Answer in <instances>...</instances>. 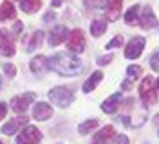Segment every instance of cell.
Instances as JSON below:
<instances>
[{
  "mask_svg": "<svg viewBox=\"0 0 159 144\" xmlns=\"http://www.w3.org/2000/svg\"><path fill=\"white\" fill-rule=\"evenodd\" d=\"M96 126H98V120L94 118H91V120H85L83 124H80V128H78V131L81 133V135H87V133H91V131H94L96 129Z\"/></svg>",
  "mask_w": 159,
  "mask_h": 144,
  "instance_id": "obj_22",
  "label": "cell"
},
{
  "mask_svg": "<svg viewBox=\"0 0 159 144\" xmlns=\"http://www.w3.org/2000/svg\"><path fill=\"white\" fill-rule=\"evenodd\" d=\"M28 120H26V116H20V118H15V120H9L4 128H2V133L4 135H13L15 131H17V128L19 126H22V124H26Z\"/></svg>",
  "mask_w": 159,
  "mask_h": 144,
  "instance_id": "obj_18",
  "label": "cell"
},
{
  "mask_svg": "<svg viewBox=\"0 0 159 144\" xmlns=\"http://www.w3.org/2000/svg\"><path fill=\"white\" fill-rule=\"evenodd\" d=\"M0 144H2V141H0Z\"/></svg>",
  "mask_w": 159,
  "mask_h": 144,
  "instance_id": "obj_38",
  "label": "cell"
},
{
  "mask_svg": "<svg viewBox=\"0 0 159 144\" xmlns=\"http://www.w3.org/2000/svg\"><path fill=\"white\" fill-rule=\"evenodd\" d=\"M139 26H141L143 30H150V28L156 26V15H154V11H152L150 6H146V7L143 9V15L139 17Z\"/></svg>",
  "mask_w": 159,
  "mask_h": 144,
  "instance_id": "obj_9",
  "label": "cell"
},
{
  "mask_svg": "<svg viewBox=\"0 0 159 144\" xmlns=\"http://www.w3.org/2000/svg\"><path fill=\"white\" fill-rule=\"evenodd\" d=\"M122 43H124V37H122V35H117L113 41H109V43H107V46H106V48H107V50H109V48H117V46H120Z\"/></svg>",
  "mask_w": 159,
  "mask_h": 144,
  "instance_id": "obj_25",
  "label": "cell"
},
{
  "mask_svg": "<svg viewBox=\"0 0 159 144\" xmlns=\"http://www.w3.org/2000/svg\"><path fill=\"white\" fill-rule=\"evenodd\" d=\"M6 113H7V106H6L4 102H0V120L6 118Z\"/></svg>",
  "mask_w": 159,
  "mask_h": 144,
  "instance_id": "obj_30",
  "label": "cell"
},
{
  "mask_svg": "<svg viewBox=\"0 0 159 144\" xmlns=\"http://www.w3.org/2000/svg\"><path fill=\"white\" fill-rule=\"evenodd\" d=\"M13 35L15 37H20V32H22V22H15V26H13Z\"/></svg>",
  "mask_w": 159,
  "mask_h": 144,
  "instance_id": "obj_29",
  "label": "cell"
},
{
  "mask_svg": "<svg viewBox=\"0 0 159 144\" xmlns=\"http://www.w3.org/2000/svg\"><path fill=\"white\" fill-rule=\"evenodd\" d=\"M34 100H35V94H34V92H26V94L15 96V98L11 100V109H13L15 113H24Z\"/></svg>",
  "mask_w": 159,
  "mask_h": 144,
  "instance_id": "obj_5",
  "label": "cell"
},
{
  "mask_svg": "<svg viewBox=\"0 0 159 144\" xmlns=\"http://www.w3.org/2000/svg\"><path fill=\"white\" fill-rule=\"evenodd\" d=\"M67 46L72 50V52H83L85 50V37H83V32L81 30H74L69 41H67Z\"/></svg>",
  "mask_w": 159,
  "mask_h": 144,
  "instance_id": "obj_8",
  "label": "cell"
},
{
  "mask_svg": "<svg viewBox=\"0 0 159 144\" xmlns=\"http://www.w3.org/2000/svg\"><path fill=\"white\" fill-rule=\"evenodd\" d=\"M52 19H54V13H52V11H48V13L44 15V20H52Z\"/></svg>",
  "mask_w": 159,
  "mask_h": 144,
  "instance_id": "obj_32",
  "label": "cell"
},
{
  "mask_svg": "<svg viewBox=\"0 0 159 144\" xmlns=\"http://www.w3.org/2000/svg\"><path fill=\"white\" fill-rule=\"evenodd\" d=\"M4 72H6V76H7V78H15V72H17V69H15L11 63H6V65H4Z\"/></svg>",
  "mask_w": 159,
  "mask_h": 144,
  "instance_id": "obj_26",
  "label": "cell"
},
{
  "mask_svg": "<svg viewBox=\"0 0 159 144\" xmlns=\"http://www.w3.org/2000/svg\"><path fill=\"white\" fill-rule=\"evenodd\" d=\"M20 9L24 13H35L41 9V0H22L20 2Z\"/></svg>",
  "mask_w": 159,
  "mask_h": 144,
  "instance_id": "obj_20",
  "label": "cell"
},
{
  "mask_svg": "<svg viewBox=\"0 0 159 144\" xmlns=\"http://www.w3.org/2000/svg\"><path fill=\"white\" fill-rule=\"evenodd\" d=\"M111 61H113V56H111V54H107V56H102V57L98 59V63H100V65H109Z\"/></svg>",
  "mask_w": 159,
  "mask_h": 144,
  "instance_id": "obj_28",
  "label": "cell"
},
{
  "mask_svg": "<svg viewBox=\"0 0 159 144\" xmlns=\"http://www.w3.org/2000/svg\"><path fill=\"white\" fill-rule=\"evenodd\" d=\"M69 35V30L65 28V26H56L52 32H50V37H48V43H50V46H57V44H61L65 39Z\"/></svg>",
  "mask_w": 159,
  "mask_h": 144,
  "instance_id": "obj_10",
  "label": "cell"
},
{
  "mask_svg": "<svg viewBox=\"0 0 159 144\" xmlns=\"http://www.w3.org/2000/svg\"><path fill=\"white\" fill-rule=\"evenodd\" d=\"M157 89H159V79H157Z\"/></svg>",
  "mask_w": 159,
  "mask_h": 144,
  "instance_id": "obj_37",
  "label": "cell"
},
{
  "mask_svg": "<svg viewBox=\"0 0 159 144\" xmlns=\"http://www.w3.org/2000/svg\"><path fill=\"white\" fill-rule=\"evenodd\" d=\"M48 69L57 72L59 76H76L83 70V65L80 57L72 54H56L52 59H48Z\"/></svg>",
  "mask_w": 159,
  "mask_h": 144,
  "instance_id": "obj_1",
  "label": "cell"
},
{
  "mask_svg": "<svg viewBox=\"0 0 159 144\" xmlns=\"http://www.w3.org/2000/svg\"><path fill=\"white\" fill-rule=\"evenodd\" d=\"M15 6L11 4V2H4L2 6H0V22H4V20H11V19H15Z\"/></svg>",
  "mask_w": 159,
  "mask_h": 144,
  "instance_id": "obj_17",
  "label": "cell"
},
{
  "mask_svg": "<svg viewBox=\"0 0 159 144\" xmlns=\"http://www.w3.org/2000/svg\"><path fill=\"white\" fill-rule=\"evenodd\" d=\"M115 144H129V141H128V137H124V135H119V137L115 139Z\"/></svg>",
  "mask_w": 159,
  "mask_h": 144,
  "instance_id": "obj_31",
  "label": "cell"
},
{
  "mask_svg": "<svg viewBox=\"0 0 159 144\" xmlns=\"http://www.w3.org/2000/svg\"><path fill=\"white\" fill-rule=\"evenodd\" d=\"M106 28H107L106 20H94L91 24V34H93V37H100L106 34Z\"/></svg>",
  "mask_w": 159,
  "mask_h": 144,
  "instance_id": "obj_21",
  "label": "cell"
},
{
  "mask_svg": "<svg viewBox=\"0 0 159 144\" xmlns=\"http://www.w3.org/2000/svg\"><path fill=\"white\" fill-rule=\"evenodd\" d=\"M120 102H122V94H120V92H115L113 96H109V98L102 104V111H104V113L113 115V113L120 107Z\"/></svg>",
  "mask_w": 159,
  "mask_h": 144,
  "instance_id": "obj_12",
  "label": "cell"
},
{
  "mask_svg": "<svg viewBox=\"0 0 159 144\" xmlns=\"http://www.w3.org/2000/svg\"><path fill=\"white\" fill-rule=\"evenodd\" d=\"M150 67H152L156 72H159V52H157V54H154V56L150 57Z\"/></svg>",
  "mask_w": 159,
  "mask_h": 144,
  "instance_id": "obj_27",
  "label": "cell"
},
{
  "mask_svg": "<svg viewBox=\"0 0 159 144\" xmlns=\"http://www.w3.org/2000/svg\"><path fill=\"white\" fill-rule=\"evenodd\" d=\"M30 70L35 74H43L44 70H48V57L44 56H37L30 61Z\"/></svg>",
  "mask_w": 159,
  "mask_h": 144,
  "instance_id": "obj_14",
  "label": "cell"
},
{
  "mask_svg": "<svg viewBox=\"0 0 159 144\" xmlns=\"http://www.w3.org/2000/svg\"><path fill=\"white\" fill-rule=\"evenodd\" d=\"M143 50H144V39L143 37H133L128 43V46L124 48V56L128 59H137L143 54Z\"/></svg>",
  "mask_w": 159,
  "mask_h": 144,
  "instance_id": "obj_4",
  "label": "cell"
},
{
  "mask_svg": "<svg viewBox=\"0 0 159 144\" xmlns=\"http://www.w3.org/2000/svg\"><path fill=\"white\" fill-rule=\"evenodd\" d=\"M154 120H156V122H157V124H159V115H157V116H156V118H154Z\"/></svg>",
  "mask_w": 159,
  "mask_h": 144,
  "instance_id": "obj_36",
  "label": "cell"
},
{
  "mask_svg": "<svg viewBox=\"0 0 159 144\" xmlns=\"http://www.w3.org/2000/svg\"><path fill=\"white\" fill-rule=\"evenodd\" d=\"M48 100H50V104H54L57 107H69L74 100V94L67 87H56L48 92Z\"/></svg>",
  "mask_w": 159,
  "mask_h": 144,
  "instance_id": "obj_2",
  "label": "cell"
},
{
  "mask_svg": "<svg viewBox=\"0 0 159 144\" xmlns=\"http://www.w3.org/2000/svg\"><path fill=\"white\" fill-rule=\"evenodd\" d=\"M89 2H94V4H104L106 0H89Z\"/></svg>",
  "mask_w": 159,
  "mask_h": 144,
  "instance_id": "obj_35",
  "label": "cell"
},
{
  "mask_svg": "<svg viewBox=\"0 0 159 144\" xmlns=\"http://www.w3.org/2000/svg\"><path fill=\"white\" fill-rule=\"evenodd\" d=\"M43 32H34V35L30 37V41H28V52H32V50H35V48H39L41 46V41H43Z\"/></svg>",
  "mask_w": 159,
  "mask_h": 144,
  "instance_id": "obj_23",
  "label": "cell"
},
{
  "mask_svg": "<svg viewBox=\"0 0 159 144\" xmlns=\"http://www.w3.org/2000/svg\"><path fill=\"white\" fill-rule=\"evenodd\" d=\"M0 54L6 56V57L15 56L13 39H11V35H9V32H6V30H0Z\"/></svg>",
  "mask_w": 159,
  "mask_h": 144,
  "instance_id": "obj_7",
  "label": "cell"
},
{
  "mask_svg": "<svg viewBox=\"0 0 159 144\" xmlns=\"http://www.w3.org/2000/svg\"><path fill=\"white\" fill-rule=\"evenodd\" d=\"M52 107L48 106V104H43V102H39V104H35V107H34V118L35 120H48L50 116H52Z\"/></svg>",
  "mask_w": 159,
  "mask_h": 144,
  "instance_id": "obj_13",
  "label": "cell"
},
{
  "mask_svg": "<svg viewBox=\"0 0 159 144\" xmlns=\"http://www.w3.org/2000/svg\"><path fill=\"white\" fill-rule=\"evenodd\" d=\"M113 137H115V128H113V126H106V128H102V129L94 135V139H93L91 144H107Z\"/></svg>",
  "mask_w": 159,
  "mask_h": 144,
  "instance_id": "obj_11",
  "label": "cell"
},
{
  "mask_svg": "<svg viewBox=\"0 0 159 144\" xmlns=\"http://www.w3.org/2000/svg\"><path fill=\"white\" fill-rule=\"evenodd\" d=\"M52 6H54V7H59V6H61V0H54Z\"/></svg>",
  "mask_w": 159,
  "mask_h": 144,
  "instance_id": "obj_33",
  "label": "cell"
},
{
  "mask_svg": "<svg viewBox=\"0 0 159 144\" xmlns=\"http://www.w3.org/2000/svg\"><path fill=\"white\" fill-rule=\"evenodd\" d=\"M143 74V69L139 67V65H131V67H128V78L133 81V79H139V76Z\"/></svg>",
  "mask_w": 159,
  "mask_h": 144,
  "instance_id": "obj_24",
  "label": "cell"
},
{
  "mask_svg": "<svg viewBox=\"0 0 159 144\" xmlns=\"http://www.w3.org/2000/svg\"><path fill=\"white\" fill-rule=\"evenodd\" d=\"M124 19H126V24H128V26H135V24H139V6L129 7V9L126 11Z\"/></svg>",
  "mask_w": 159,
  "mask_h": 144,
  "instance_id": "obj_19",
  "label": "cell"
},
{
  "mask_svg": "<svg viewBox=\"0 0 159 144\" xmlns=\"http://www.w3.org/2000/svg\"><path fill=\"white\" fill-rule=\"evenodd\" d=\"M102 78H104V74H102L100 70L93 72V74L89 76V79L83 83V92H91L93 89H96V87H98V83L102 81Z\"/></svg>",
  "mask_w": 159,
  "mask_h": 144,
  "instance_id": "obj_16",
  "label": "cell"
},
{
  "mask_svg": "<svg viewBox=\"0 0 159 144\" xmlns=\"http://www.w3.org/2000/svg\"><path fill=\"white\" fill-rule=\"evenodd\" d=\"M131 87V83L129 81H126V83H122V89H129Z\"/></svg>",
  "mask_w": 159,
  "mask_h": 144,
  "instance_id": "obj_34",
  "label": "cell"
},
{
  "mask_svg": "<svg viewBox=\"0 0 159 144\" xmlns=\"http://www.w3.org/2000/svg\"><path fill=\"white\" fill-rule=\"evenodd\" d=\"M41 141V131L34 126H28L19 137H17V144H37Z\"/></svg>",
  "mask_w": 159,
  "mask_h": 144,
  "instance_id": "obj_6",
  "label": "cell"
},
{
  "mask_svg": "<svg viewBox=\"0 0 159 144\" xmlns=\"http://www.w3.org/2000/svg\"><path fill=\"white\" fill-rule=\"evenodd\" d=\"M139 96L146 106H154L157 102V92L154 87V78H144L139 85Z\"/></svg>",
  "mask_w": 159,
  "mask_h": 144,
  "instance_id": "obj_3",
  "label": "cell"
},
{
  "mask_svg": "<svg viewBox=\"0 0 159 144\" xmlns=\"http://www.w3.org/2000/svg\"><path fill=\"white\" fill-rule=\"evenodd\" d=\"M120 9H122V0H109V6L106 9V17L109 20H117L120 17Z\"/></svg>",
  "mask_w": 159,
  "mask_h": 144,
  "instance_id": "obj_15",
  "label": "cell"
}]
</instances>
